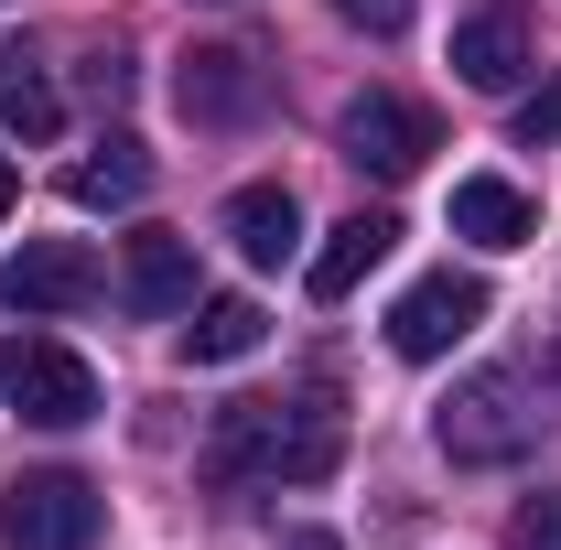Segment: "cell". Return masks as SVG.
Segmentation results:
<instances>
[{"instance_id":"cell-1","label":"cell","mask_w":561,"mask_h":550,"mask_svg":"<svg viewBox=\"0 0 561 550\" xmlns=\"http://www.w3.org/2000/svg\"><path fill=\"white\" fill-rule=\"evenodd\" d=\"M206 465L227 485H324L335 465H346V411H335V389H302V400H238V411H216Z\"/></svg>"},{"instance_id":"cell-2","label":"cell","mask_w":561,"mask_h":550,"mask_svg":"<svg viewBox=\"0 0 561 550\" xmlns=\"http://www.w3.org/2000/svg\"><path fill=\"white\" fill-rule=\"evenodd\" d=\"M540 432H551V411H540V378L529 367H476L432 411V443L454 465H518V454H540Z\"/></svg>"},{"instance_id":"cell-3","label":"cell","mask_w":561,"mask_h":550,"mask_svg":"<svg viewBox=\"0 0 561 550\" xmlns=\"http://www.w3.org/2000/svg\"><path fill=\"white\" fill-rule=\"evenodd\" d=\"M0 400L22 421H44V432H76V421H98V367L55 335H0Z\"/></svg>"},{"instance_id":"cell-4","label":"cell","mask_w":561,"mask_h":550,"mask_svg":"<svg viewBox=\"0 0 561 550\" xmlns=\"http://www.w3.org/2000/svg\"><path fill=\"white\" fill-rule=\"evenodd\" d=\"M335 151H346L356 173H378V184H411L421 162L443 151V119L421 98H400V87H367V98H346V119H335Z\"/></svg>"},{"instance_id":"cell-5","label":"cell","mask_w":561,"mask_h":550,"mask_svg":"<svg viewBox=\"0 0 561 550\" xmlns=\"http://www.w3.org/2000/svg\"><path fill=\"white\" fill-rule=\"evenodd\" d=\"M98 529H108V496L87 475H22L11 496H0V550H98Z\"/></svg>"},{"instance_id":"cell-6","label":"cell","mask_w":561,"mask_h":550,"mask_svg":"<svg viewBox=\"0 0 561 550\" xmlns=\"http://www.w3.org/2000/svg\"><path fill=\"white\" fill-rule=\"evenodd\" d=\"M98 291H108V271H98L87 238H22V249L0 260V302H11L22 324H44V313H87Z\"/></svg>"},{"instance_id":"cell-7","label":"cell","mask_w":561,"mask_h":550,"mask_svg":"<svg viewBox=\"0 0 561 550\" xmlns=\"http://www.w3.org/2000/svg\"><path fill=\"white\" fill-rule=\"evenodd\" d=\"M476 324H486V280H476V271H432V280H411V291L389 302V345H400L411 367L454 356Z\"/></svg>"},{"instance_id":"cell-8","label":"cell","mask_w":561,"mask_h":550,"mask_svg":"<svg viewBox=\"0 0 561 550\" xmlns=\"http://www.w3.org/2000/svg\"><path fill=\"white\" fill-rule=\"evenodd\" d=\"M173 98H184V119H206V130H238V119H260V98H271V76L249 44H195L184 76H173Z\"/></svg>"},{"instance_id":"cell-9","label":"cell","mask_w":561,"mask_h":550,"mask_svg":"<svg viewBox=\"0 0 561 550\" xmlns=\"http://www.w3.org/2000/svg\"><path fill=\"white\" fill-rule=\"evenodd\" d=\"M119 302L151 313V324L195 313V238H184V227H140L130 260H119Z\"/></svg>"},{"instance_id":"cell-10","label":"cell","mask_w":561,"mask_h":550,"mask_svg":"<svg viewBox=\"0 0 561 550\" xmlns=\"http://www.w3.org/2000/svg\"><path fill=\"white\" fill-rule=\"evenodd\" d=\"M454 76L476 87V98H518V76H529V22L496 0V11H465L454 22Z\"/></svg>"},{"instance_id":"cell-11","label":"cell","mask_w":561,"mask_h":550,"mask_svg":"<svg viewBox=\"0 0 561 550\" xmlns=\"http://www.w3.org/2000/svg\"><path fill=\"white\" fill-rule=\"evenodd\" d=\"M454 238H465V249H529V238H540V206H529L507 173H465V184H454Z\"/></svg>"},{"instance_id":"cell-12","label":"cell","mask_w":561,"mask_h":550,"mask_svg":"<svg viewBox=\"0 0 561 550\" xmlns=\"http://www.w3.org/2000/svg\"><path fill=\"white\" fill-rule=\"evenodd\" d=\"M227 249H238L249 271H280V260L302 249V206H291V184H238V195H227Z\"/></svg>"},{"instance_id":"cell-13","label":"cell","mask_w":561,"mask_h":550,"mask_svg":"<svg viewBox=\"0 0 561 550\" xmlns=\"http://www.w3.org/2000/svg\"><path fill=\"white\" fill-rule=\"evenodd\" d=\"M66 195L87 216H98V206H140V195H151V151H140L130 130H108L98 151H76V162H66Z\"/></svg>"},{"instance_id":"cell-14","label":"cell","mask_w":561,"mask_h":550,"mask_svg":"<svg viewBox=\"0 0 561 550\" xmlns=\"http://www.w3.org/2000/svg\"><path fill=\"white\" fill-rule=\"evenodd\" d=\"M389 249H400V216H346V227L313 249V302H346V291L378 271Z\"/></svg>"},{"instance_id":"cell-15","label":"cell","mask_w":561,"mask_h":550,"mask_svg":"<svg viewBox=\"0 0 561 550\" xmlns=\"http://www.w3.org/2000/svg\"><path fill=\"white\" fill-rule=\"evenodd\" d=\"M260 335H271V313L249 291H216V302H195V324H184V356L195 367H238V356H260Z\"/></svg>"},{"instance_id":"cell-16","label":"cell","mask_w":561,"mask_h":550,"mask_svg":"<svg viewBox=\"0 0 561 550\" xmlns=\"http://www.w3.org/2000/svg\"><path fill=\"white\" fill-rule=\"evenodd\" d=\"M0 119H11L22 140H55V130H66V98H55V76H44V55H22V44L0 55Z\"/></svg>"},{"instance_id":"cell-17","label":"cell","mask_w":561,"mask_h":550,"mask_svg":"<svg viewBox=\"0 0 561 550\" xmlns=\"http://www.w3.org/2000/svg\"><path fill=\"white\" fill-rule=\"evenodd\" d=\"M507 550H561V496H529L507 518Z\"/></svg>"},{"instance_id":"cell-18","label":"cell","mask_w":561,"mask_h":550,"mask_svg":"<svg viewBox=\"0 0 561 550\" xmlns=\"http://www.w3.org/2000/svg\"><path fill=\"white\" fill-rule=\"evenodd\" d=\"M324 11L356 22V33H378V44H389V33H411V0H324Z\"/></svg>"},{"instance_id":"cell-19","label":"cell","mask_w":561,"mask_h":550,"mask_svg":"<svg viewBox=\"0 0 561 550\" xmlns=\"http://www.w3.org/2000/svg\"><path fill=\"white\" fill-rule=\"evenodd\" d=\"M561 140V87L551 98H529V108H518V151H551Z\"/></svg>"},{"instance_id":"cell-20","label":"cell","mask_w":561,"mask_h":550,"mask_svg":"<svg viewBox=\"0 0 561 550\" xmlns=\"http://www.w3.org/2000/svg\"><path fill=\"white\" fill-rule=\"evenodd\" d=\"M291 550H346V540H335V529H291Z\"/></svg>"},{"instance_id":"cell-21","label":"cell","mask_w":561,"mask_h":550,"mask_svg":"<svg viewBox=\"0 0 561 550\" xmlns=\"http://www.w3.org/2000/svg\"><path fill=\"white\" fill-rule=\"evenodd\" d=\"M11 206H22V173H11V162H0V216H11Z\"/></svg>"}]
</instances>
